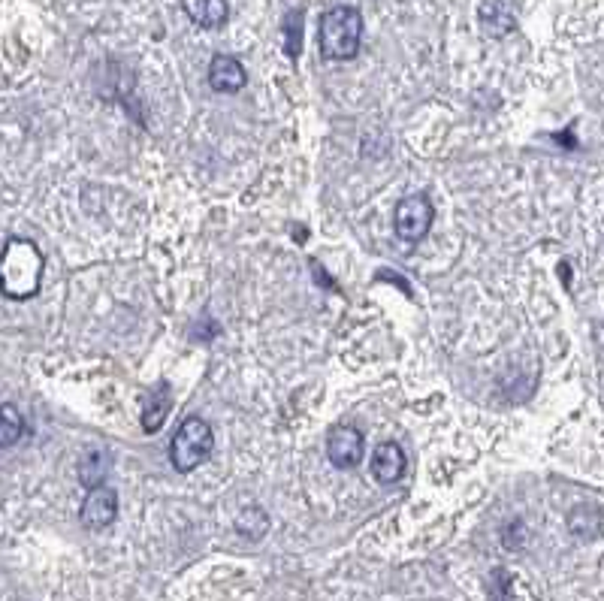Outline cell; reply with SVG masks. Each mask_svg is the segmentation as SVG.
Listing matches in <instances>:
<instances>
[{
    "mask_svg": "<svg viewBox=\"0 0 604 601\" xmlns=\"http://www.w3.org/2000/svg\"><path fill=\"white\" fill-rule=\"evenodd\" d=\"M46 257L31 239H10L0 257V290L10 299H31L40 293Z\"/></svg>",
    "mask_w": 604,
    "mask_h": 601,
    "instance_id": "obj_1",
    "label": "cell"
},
{
    "mask_svg": "<svg viewBox=\"0 0 604 601\" xmlns=\"http://www.w3.org/2000/svg\"><path fill=\"white\" fill-rule=\"evenodd\" d=\"M321 55L327 61H351L360 52L363 16L357 7H333L321 16Z\"/></svg>",
    "mask_w": 604,
    "mask_h": 601,
    "instance_id": "obj_2",
    "label": "cell"
},
{
    "mask_svg": "<svg viewBox=\"0 0 604 601\" xmlns=\"http://www.w3.org/2000/svg\"><path fill=\"white\" fill-rule=\"evenodd\" d=\"M212 447H215L212 426L200 414H191L182 420V426L176 429V435L170 441V463L176 472L188 475L212 457Z\"/></svg>",
    "mask_w": 604,
    "mask_h": 601,
    "instance_id": "obj_3",
    "label": "cell"
},
{
    "mask_svg": "<svg viewBox=\"0 0 604 601\" xmlns=\"http://www.w3.org/2000/svg\"><path fill=\"white\" fill-rule=\"evenodd\" d=\"M432 218H435V209L429 203L426 194H408L405 200H399L396 206V215H393V227L399 233L402 242L408 245H417L426 239L429 227H432Z\"/></svg>",
    "mask_w": 604,
    "mask_h": 601,
    "instance_id": "obj_4",
    "label": "cell"
},
{
    "mask_svg": "<svg viewBox=\"0 0 604 601\" xmlns=\"http://www.w3.org/2000/svg\"><path fill=\"white\" fill-rule=\"evenodd\" d=\"M363 432L354 426H336L327 432V457L336 469H354L363 460Z\"/></svg>",
    "mask_w": 604,
    "mask_h": 601,
    "instance_id": "obj_5",
    "label": "cell"
},
{
    "mask_svg": "<svg viewBox=\"0 0 604 601\" xmlns=\"http://www.w3.org/2000/svg\"><path fill=\"white\" fill-rule=\"evenodd\" d=\"M115 517H118V493H115L112 487H106V484L88 490V496H85V502H82V511H79L82 526L97 532V529L112 526Z\"/></svg>",
    "mask_w": 604,
    "mask_h": 601,
    "instance_id": "obj_6",
    "label": "cell"
},
{
    "mask_svg": "<svg viewBox=\"0 0 604 601\" xmlns=\"http://www.w3.org/2000/svg\"><path fill=\"white\" fill-rule=\"evenodd\" d=\"M405 450L396 441H381L372 454V478L378 484H399L405 475Z\"/></svg>",
    "mask_w": 604,
    "mask_h": 601,
    "instance_id": "obj_7",
    "label": "cell"
},
{
    "mask_svg": "<svg viewBox=\"0 0 604 601\" xmlns=\"http://www.w3.org/2000/svg\"><path fill=\"white\" fill-rule=\"evenodd\" d=\"M248 82L245 76V67L239 64V58L233 55H215L212 64H209V85L221 94H236L242 91Z\"/></svg>",
    "mask_w": 604,
    "mask_h": 601,
    "instance_id": "obj_8",
    "label": "cell"
},
{
    "mask_svg": "<svg viewBox=\"0 0 604 601\" xmlns=\"http://www.w3.org/2000/svg\"><path fill=\"white\" fill-rule=\"evenodd\" d=\"M170 408H173V393H170L167 384H158L155 390L145 396V402H142V429L148 435H155L164 426Z\"/></svg>",
    "mask_w": 604,
    "mask_h": 601,
    "instance_id": "obj_9",
    "label": "cell"
},
{
    "mask_svg": "<svg viewBox=\"0 0 604 601\" xmlns=\"http://www.w3.org/2000/svg\"><path fill=\"white\" fill-rule=\"evenodd\" d=\"M182 7H185V13L191 16L194 25L209 28V31L227 25V19H230L227 0H182Z\"/></svg>",
    "mask_w": 604,
    "mask_h": 601,
    "instance_id": "obj_10",
    "label": "cell"
},
{
    "mask_svg": "<svg viewBox=\"0 0 604 601\" xmlns=\"http://www.w3.org/2000/svg\"><path fill=\"white\" fill-rule=\"evenodd\" d=\"M478 19H481V28L487 37L499 40L505 34H514L517 31V22L511 16V10L502 4V0H484L481 10H478Z\"/></svg>",
    "mask_w": 604,
    "mask_h": 601,
    "instance_id": "obj_11",
    "label": "cell"
},
{
    "mask_svg": "<svg viewBox=\"0 0 604 601\" xmlns=\"http://www.w3.org/2000/svg\"><path fill=\"white\" fill-rule=\"evenodd\" d=\"M109 466H112V460H109V454H106L103 447L88 450V454L79 460V481H82L88 490H94V487H100V484L106 481Z\"/></svg>",
    "mask_w": 604,
    "mask_h": 601,
    "instance_id": "obj_12",
    "label": "cell"
},
{
    "mask_svg": "<svg viewBox=\"0 0 604 601\" xmlns=\"http://www.w3.org/2000/svg\"><path fill=\"white\" fill-rule=\"evenodd\" d=\"M568 529H571L574 538H583V541L595 538V535L601 532V511H598L595 505H580V508H574V511L568 514Z\"/></svg>",
    "mask_w": 604,
    "mask_h": 601,
    "instance_id": "obj_13",
    "label": "cell"
},
{
    "mask_svg": "<svg viewBox=\"0 0 604 601\" xmlns=\"http://www.w3.org/2000/svg\"><path fill=\"white\" fill-rule=\"evenodd\" d=\"M25 417L16 411V405H4L0 408V447H13L16 441H22L25 435Z\"/></svg>",
    "mask_w": 604,
    "mask_h": 601,
    "instance_id": "obj_14",
    "label": "cell"
},
{
    "mask_svg": "<svg viewBox=\"0 0 604 601\" xmlns=\"http://www.w3.org/2000/svg\"><path fill=\"white\" fill-rule=\"evenodd\" d=\"M236 529H239L245 538H260V535H266V529H269V517H266V511H260V508H245V511L236 517Z\"/></svg>",
    "mask_w": 604,
    "mask_h": 601,
    "instance_id": "obj_15",
    "label": "cell"
},
{
    "mask_svg": "<svg viewBox=\"0 0 604 601\" xmlns=\"http://www.w3.org/2000/svg\"><path fill=\"white\" fill-rule=\"evenodd\" d=\"M284 34L290 37L287 40V55L296 61L299 58V49H302V10H293L284 22Z\"/></svg>",
    "mask_w": 604,
    "mask_h": 601,
    "instance_id": "obj_16",
    "label": "cell"
}]
</instances>
